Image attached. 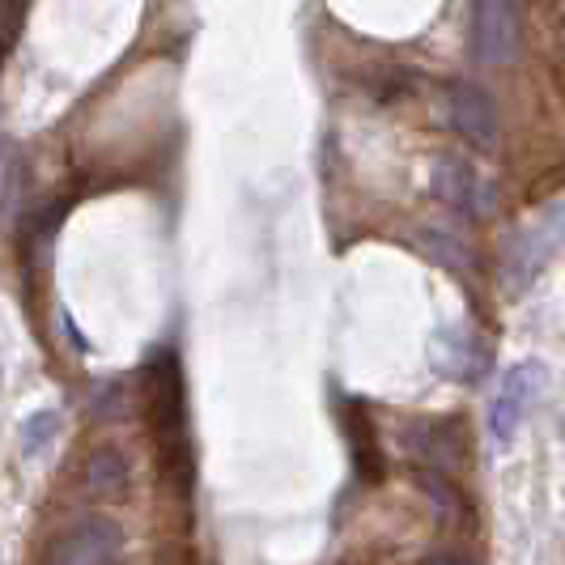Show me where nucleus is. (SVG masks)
<instances>
[{"label":"nucleus","mask_w":565,"mask_h":565,"mask_svg":"<svg viewBox=\"0 0 565 565\" xmlns=\"http://www.w3.org/2000/svg\"><path fill=\"white\" fill-rule=\"evenodd\" d=\"M149 408H153V434L158 447L167 451L170 477L188 484L192 477V455H188V425H183V383H179V366L174 358L162 353L149 366Z\"/></svg>","instance_id":"nucleus-1"},{"label":"nucleus","mask_w":565,"mask_h":565,"mask_svg":"<svg viewBox=\"0 0 565 565\" xmlns=\"http://www.w3.org/2000/svg\"><path fill=\"white\" fill-rule=\"evenodd\" d=\"M43 565H124V527L107 514H85L56 536Z\"/></svg>","instance_id":"nucleus-2"},{"label":"nucleus","mask_w":565,"mask_h":565,"mask_svg":"<svg viewBox=\"0 0 565 565\" xmlns=\"http://www.w3.org/2000/svg\"><path fill=\"white\" fill-rule=\"evenodd\" d=\"M565 247V204H553L544 217L532 222V230H523L519 234V243H514V252H510V264H507V277L514 289H523V285H532L553 264V255Z\"/></svg>","instance_id":"nucleus-3"},{"label":"nucleus","mask_w":565,"mask_h":565,"mask_svg":"<svg viewBox=\"0 0 565 565\" xmlns=\"http://www.w3.org/2000/svg\"><path fill=\"white\" fill-rule=\"evenodd\" d=\"M540 387H544V366L540 362H519V366H510L502 374L498 396L489 404V434H493V443H510L519 434V425L527 417L532 399L540 396Z\"/></svg>","instance_id":"nucleus-4"},{"label":"nucleus","mask_w":565,"mask_h":565,"mask_svg":"<svg viewBox=\"0 0 565 565\" xmlns=\"http://www.w3.org/2000/svg\"><path fill=\"white\" fill-rule=\"evenodd\" d=\"M472 56L481 64L519 56V13L510 0H472Z\"/></svg>","instance_id":"nucleus-5"},{"label":"nucleus","mask_w":565,"mask_h":565,"mask_svg":"<svg viewBox=\"0 0 565 565\" xmlns=\"http://www.w3.org/2000/svg\"><path fill=\"white\" fill-rule=\"evenodd\" d=\"M455 132L477 149H498V103L472 82H451L447 89Z\"/></svg>","instance_id":"nucleus-6"},{"label":"nucleus","mask_w":565,"mask_h":565,"mask_svg":"<svg viewBox=\"0 0 565 565\" xmlns=\"http://www.w3.org/2000/svg\"><path fill=\"white\" fill-rule=\"evenodd\" d=\"M404 447L413 451V459L429 463V472L438 477L463 468V438L447 422H413L404 429Z\"/></svg>","instance_id":"nucleus-7"},{"label":"nucleus","mask_w":565,"mask_h":565,"mask_svg":"<svg viewBox=\"0 0 565 565\" xmlns=\"http://www.w3.org/2000/svg\"><path fill=\"white\" fill-rule=\"evenodd\" d=\"M128 455L103 447V451L85 455L82 463V489L89 498H124L128 493Z\"/></svg>","instance_id":"nucleus-8"},{"label":"nucleus","mask_w":565,"mask_h":565,"mask_svg":"<svg viewBox=\"0 0 565 565\" xmlns=\"http://www.w3.org/2000/svg\"><path fill=\"white\" fill-rule=\"evenodd\" d=\"M481 179L472 174V167H463V162H443V179H438V192L451 200L455 209H463V213H484V196L481 188H477Z\"/></svg>","instance_id":"nucleus-9"},{"label":"nucleus","mask_w":565,"mask_h":565,"mask_svg":"<svg viewBox=\"0 0 565 565\" xmlns=\"http://www.w3.org/2000/svg\"><path fill=\"white\" fill-rule=\"evenodd\" d=\"M26 192V162L9 141H0V213H9Z\"/></svg>","instance_id":"nucleus-10"},{"label":"nucleus","mask_w":565,"mask_h":565,"mask_svg":"<svg viewBox=\"0 0 565 565\" xmlns=\"http://www.w3.org/2000/svg\"><path fill=\"white\" fill-rule=\"evenodd\" d=\"M56 429H60V417L47 408V413H34L26 425H22V451L34 455L43 443H52L56 438Z\"/></svg>","instance_id":"nucleus-11"},{"label":"nucleus","mask_w":565,"mask_h":565,"mask_svg":"<svg viewBox=\"0 0 565 565\" xmlns=\"http://www.w3.org/2000/svg\"><path fill=\"white\" fill-rule=\"evenodd\" d=\"M425 565H477L472 557H459V553H434Z\"/></svg>","instance_id":"nucleus-12"},{"label":"nucleus","mask_w":565,"mask_h":565,"mask_svg":"<svg viewBox=\"0 0 565 565\" xmlns=\"http://www.w3.org/2000/svg\"><path fill=\"white\" fill-rule=\"evenodd\" d=\"M0 4H4V0H0Z\"/></svg>","instance_id":"nucleus-13"}]
</instances>
